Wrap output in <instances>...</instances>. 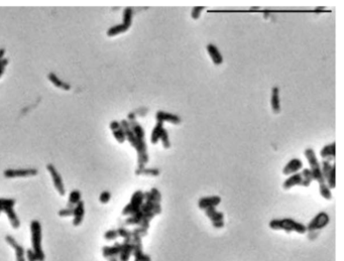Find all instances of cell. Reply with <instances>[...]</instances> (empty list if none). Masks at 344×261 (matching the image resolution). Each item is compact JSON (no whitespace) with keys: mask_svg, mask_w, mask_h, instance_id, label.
I'll return each instance as SVG.
<instances>
[{"mask_svg":"<svg viewBox=\"0 0 344 261\" xmlns=\"http://www.w3.org/2000/svg\"><path fill=\"white\" fill-rule=\"evenodd\" d=\"M269 226L273 230H284L287 233L297 232L299 234H305L307 228L304 224H302L291 218L284 219H274L269 223Z\"/></svg>","mask_w":344,"mask_h":261,"instance_id":"cell-1","label":"cell"},{"mask_svg":"<svg viewBox=\"0 0 344 261\" xmlns=\"http://www.w3.org/2000/svg\"><path fill=\"white\" fill-rule=\"evenodd\" d=\"M31 250L36 255L38 261H45V253L42 247L43 232L42 225L37 220H32L31 222Z\"/></svg>","mask_w":344,"mask_h":261,"instance_id":"cell-2","label":"cell"},{"mask_svg":"<svg viewBox=\"0 0 344 261\" xmlns=\"http://www.w3.org/2000/svg\"><path fill=\"white\" fill-rule=\"evenodd\" d=\"M305 156H306L308 163L310 165L309 170L311 171L313 180H316V182L319 183V185L325 184V179H324V177H323V174L321 172V167H320V164L318 162V158L315 154V151L312 148H307L305 150Z\"/></svg>","mask_w":344,"mask_h":261,"instance_id":"cell-3","label":"cell"},{"mask_svg":"<svg viewBox=\"0 0 344 261\" xmlns=\"http://www.w3.org/2000/svg\"><path fill=\"white\" fill-rule=\"evenodd\" d=\"M144 203H145V195H144V193L141 192V191H136L132 195L129 204H127L125 207V209L123 211V215L130 217V216L136 214L140 210V207Z\"/></svg>","mask_w":344,"mask_h":261,"instance_id":"cell-4","label":"cell"},{"mask_svg":"<svg viewBox=\"0 0 344 261\" xmlns=\"http://www.w3.org/2000/svg\"><path fill=\"white\" fill-rule=\"evenodd\" d=\"M330 222V217L326 212L318 213L306 226L308 232H314L317 230H321L325 228Z\"/></svg>","mask_w":344,"mask_h":261,"instance_id":"cell-5","label":"cell"},{"mask_svg":"<svg viewBox=\"0 0 344 261\" xmlns=\"http://www.w3.org/2000/svg\"><path fill=\"white\" fill-rule=\"evenodd\" d=\"M47 170H48V172L50 173V174H51V176L53 178L54 186H55L57 192L61 196H65L66 190H65V186H64V183H63L62 176H61V174H59V172L55 169V167L53 165H48L47 166Z\"/></svg>","mask_w":344,"mask_h":261,"instance_id":"cell-6","label":"cell"},{"mask_svg":"<svg viewBox=\"0 0 344 261\" xmlns=\"http://www.w3.org/2000/svg\"><path fill=\"white\" fill-rule=\"evenodd\" d=\"M38 173L35 169H18V170H12L8 169L3 172V175L6 178H15V177H28V176H33L36 175Z\"/></svg>","mask_w":344,"mask_h":261,"instance_id":"cell-7","label":"cell"},{"mask_svg":"<svg viewBox=\"0 0 344 261\" xmlns=\"http://www.w3.org/2000/svg\"><path fill=\"white\" fill-rule=\"evenodd\" d=\"M221 203V198L219 196H211L201 198L198 202V207L201 210H206L208 208H216Z\"/></svg>","mask_w":344,"mask_h":261,"instance_id":"cell-8","label":"cell"},{"mask_svg":"<svg viewBox=\"0 0 344 261\" xmlns=\"http://www.w3.org/2000/svg\"><path fill=\"white\" fill-rule=\"evenodd\" d=\"M156 121H161V122H170L172 124H180L181 123V118L178 115L169 113V112H164V111H157L156 113Z\"/></svg>","mask_w":344,"mask_h":261,"instance_id":"cell-9","label":"cell"},{"mask_svg":"<svg viewBox=\"0 0 344 261\" xmlns=\"http://www.w3.org/2000/svg\"><path fill=\"white\" fill-rule=\"evenodd\" d=\"M295 186H302V187L306 188L304 180H303V177H302L301 174H299V173H296V174H292L291 176H289L285 180L284 184H282V188H284L285 190H290L291 188H293Z\"/></svg>","mask_w":344,"mask_h":261,"instance_id":"cell-10","label":"cell"},{"mask_svg":"<svg viewBox=\"0 0 344 261\" xmlns=\"http://www.w3.org/2000/svg\"><path fill=\"white\" fill-rule=\"evenodd\" d=\"M5 241H6V243L10 247H12L14 249L16 259H20V258H25L26 257V249L22 245H20L12 236H10V235L5 236Z\"/></svg>","mask_w":344,"mask_h":261,"instance_id":"cell-11","label":"cell"},{"mask_svg":"<svg viewBox=\"0 0 344 261\" xmlns=\"http://www.w3.org/2000/svg\"><path fill=\"white\" fill-rule=\"evenodd\" d=\"M302 168H303L302 160L299 158H293L285 166V168L282 169V174H284L285 175L294 174L298 173Z\"/></svg>","mask_w":344,"mask_h":261,"instance_id":"cell-12","label":"cell"},{"mask_svg":"<svg viewBox=\"0 0 344 261\" xmlns=\"http://www.w3.org/2000/svg\"><path fill=\"white\" fill-rule=\"evenodd\" d=\"M84 215H85V207H84V202L83 201H81L79 202L76 207L74 208V214H73V225L74 226H79L81 223L83 222L84 219Z\"/></svg>","mask_w":344,"mask_h":261,"instance_id":"cell-13","label":"cell"},{"mask_svg":"<svg viewBox=\"0 0 344 261\" xmlns=\"http://www.w3.org/2000/svg\"><path fill=\"white\" fill-rule=\"evenodd\" d=\"M133 251V244L130 241H124V243H121V250L119 253V261H128L130 256L132 255Z\"/></svg>","mask_w":344,"mask_h":261,"instance_id":"cell-14","label":"cell"},{"mask_svg":"<svg viewBox=\"0 0 344 261\" xmlns=\"http://www.w3.org/2000/svg\"><path fill=\"white\" fill-rule=\"evenodd\" d=\"M206 50L212 59V62L215 66H219L221 65L222 63H223V57H222V55L220 54L218 48L213 45V44H208L206 46Z\"/></svg>","mask_w":344,"mask_h":261,"instance_id":"cell-15","label":"cell"},{"mask_svg":"<svg viewBox=\"0 0 344 261\" xmlns=\"http://www.w3.org/2000/svg\"><path fill=\"white\" fill-rule=\"evenodd\" d=\"M110 129L112 130L113 132V136L115 137V139L117 140V142L119 144H124L125 140H126V137H125V133L123 129V127H121V124L117 121H112L110 123Z\"/></svg>","mask_w":344,"mask_h":261,"instance_id":"cell-16","label":"cell"},{"mask_svg":"<svg viewBox=\"0 0 344 261\" xmlns=\"http://www.w3.org/2000/svg\"><path fill=\"white\" fill-rule=\"evenodd\" d=\"M271 106L273 112L279 114L281 112V102H280V91L278 87H274L271 95Z\"/></svg>","mask_w":344,"mask_h":261,"instance_id":"cell-17","label":"cell"},{"mask_svg":"<svg viewBox=\"0 0 344 261\" xmlns=\"http://www.w3.org/2000/svg\"><path fill=\"white\" fill-rule=\"evenodd\" d=\"M13 208L14 207H7V208H5L4 213L6 214L12 228L13 229H18L20 227V220H19L18 216L16 215V213H15Z\"/></svg>","mask_w":344,"mask_h":261,"instance_id":"cell-18","label":"cell"},{"mask_svg":"<svg viewBox=\"0 0 344 261\" xmlns=\"http://www.w3.org/2000/svg\"><path fill=\"white\" fill-rule=\"evenodd\" d=\"M321 157L323 160H333L335 158V144L332 143L331 145H327L322 148L320 152Z\"/></svg>","mask_w":344,"mask_h":261,"instance_id":"cell-19","label":"cell"},{"mask_svg":"<svg viewBox=\"0 0 344 261\" xmlns=\"http://www.w3.org/2000/svg\"><path fill=\"white\" fill-rule=\"evenodd\" d=\"M121 250V243L116 242L112 246H105L102 248V253L105 258H110V257H117L120 253Z\"/></svg>","mask_w":344,"mask_h":261,"instance_id":"cell-20","label":"cell"},{"mask_svg":"<svg viewBox=\"0 0 344 261\" xmlns=\"http://www.w3.org/2000/svg\"><path fill=\"white\" fill-rule=\"evenodd\" d=\"M205 211L206 216L211 220L212 223L220 222V221H224V215L223 213L218 212L215 208H208Z\"/></svg>","mask_w":344,"mask_h":261,"instance_id":"cell-21","label":"cell"},{"mask_svg":"<svg viewBox=\"0 0 344 261\" xmlns=\"http://www.w3.org/2000/svg\"><path fill=\"white\" fill-rule=\"evenodd\" d=\"M164 130V122L161 121H156L155 128L153 129L152 135H151V143L153 145H156L158 143V140L160 138V134Z\"/></svg>","mask_w":344,"mask_h":261,"instance_id":"cell-22","label":"cell"},{"mask_svg":"<svg viewBox=\"0 0 344 261\" xmlns=\"http://www.w3.org/2000/svg\"><path fill=\"white\" fill-rule=\"evenodd\" d=\"M48 79L50 80V81L58 88L60 89H62V90H65V91H69L71 89V86L63 81H61L60 78H58V76H56L54 73H50L48 75Z\"/></svg>","mask_w":344,"mask_h":261,"instance_id":"cell-23","label":"cell"},{"mask_svg":"<svg viewBox=\"0 0 344 261\" xmlns=\"http://www.w3.org/2000/svg\"><path fill=\"white\" fill-rule=\"evenodd\" d=\"M81 202V193L78 190H74L70 193L69 196V202H68V208H75L76 205Z\"/></svg>","mask_w":344,"mask_h":261,"instance_id":"cell-24","label":"cell"},{"mask_svg":"<svg viewBox=\"0 0 344 261\" xmlns=\"http://www.w3.org/2000/svg\"><path fill=\"white\" fill-rule=\"evenodd\" d=\"M128 29H129V28H127V27H126L125 25H124V24L117 25V26L112 27V28H110V29H108L107 35L110 36V37H111V36H115V35H118V34H120V33H124V32L127 31Z\"/></svg>","mask_w":344,"mask_h":261,"instance_id":"cell-25","label":"cell"},{"mask_svg":"<svg viewBox=\"0 0 344 261\" xmlns=\"http://www.w3.org/2000/svg\"><path fill=\"white\" fill-rule=\"evenodd\" d=\"M335 166L334 165H331L330 162H328V160H323L322 164H321V172H322V174H323V177H324L325 179V182H326V179L328 178L329 174H331L333 168Z\"/></svg>","mask_w":344,"mask_h":261,"instance_id":"cell-26","label":"cell"},{"mask_svg":"<svg viewBox=\"0 0 344 261\" xmlns=\"http://www.w3.org/2000/svg\"><path fill=\"white\" fill-rule=\"evenodd\" d=\"M124 25H125L127 28L131 27L132 24V9L130 7H126L124 11V16H123Z\"/></svg>","mask_w":344,"mask_h":261,"instance_id":"cell-27","label":"cell"},{"mask_svg":"<svg viewBox=\"0 0 344 261\" xmlns=\"http://www.w3.org/2000/svg\"><path fill=\"white\" fill-rule=\"evenodd\" d=\"M319 192H320V195L324 199H326V200H331L332 199L331 189L326 184L319 185Z\"/></svg>","mask_w":344,"mask_h":261,"instance_id":"cell-28","label":"cell"},{"mask_svg":"<svg viewBox=\"0 0 344 261\" xmlns=\"http://www.w3.org/2000/svg\"><path fill=\"white\" fill-rule=\"evenodd\" d=\"M136 174H144V175H153V176H156L159 174V171L156 169H147V168H143V169H137L135 172Z\"/></svg>","mask_w":344,"mask_h":261,"instance_id":"cell-29","label":"cell"},{"mask_svg":"<svg viewBox=\"0 0 344 261\" xmlns=\"http://www.w3.org/2000/svg\"><path fill=\"white\" fill-rule=\"evenodd\" d=\"M301 175H302V177H303V180H304V183H305L306 188H307V187H309V186H310V184L312 183V180H313L311 171H310L309 169H304V170L302 171Z\"/></svg>","mask_w":344,"mask_h":261,"instance_id":"cell-30","label":"cell"},{"mask_svg":"<svg viewBox=\"0 0 344 261\" xmlns=\"http://www.w3.org/2000/svg\"><path fill=\"white\" fill-rule=\"evenodd\" d=\"M15 200L13 199H0V213L4 212L7 207H14Z\"/></svg>","mask_w":344,"mask_h":261,"instance_id":"cell-31","label":"cell"},{"mask_svg":"<svg viewBox=\"0 0 344 261\" xmlns=\"http://www.w3.org/2000/svg\"><path fill=\"white\" fill-rule=\"evenodd\" d=\"M117 233H118V237H123L125 241H130L132 239L131 231H129L125 228H118Z\"/></svg>","mask_w":344,"mask_h":261,"instance_id":"cell-32","label":"cell"},{"mask_svg":"<svg viewBox=\"0 0 344 261\" xmlns=\"http://www.w3.org/2000/svg\"><path fill=\"white\" fill-rule=\"evenodd\" d=\"M159 139L161 140V144H163L164 148L168 149V148L171 147V143H170V139H169V133H168V131L165 128H164L163 132H161Z\"/></svg>","mask_w":344,"mask_h":261,"instance_id":"cell-33","label":"cell"},{"mask_svg":"<svg viewBox=\"0 0 344 261\" xmlns=\"http://www.w3.org/2000/svg\"><path fill=\"white\" fill-rule=\"evenodd\" d=\"M204 9H205V7H203V6H196V7H193L192 12H191L192 18L195 19V21H196V19H199V17H200V15H201L202 11H203Z\"/></svg>","mask_w":344,"mask_h":261,"instance_id":"cell-34","label":"cell"},{"mask_svg":"<svg viewBox=\"0 0 344 261\" xmlns=\"http://www.w3.org/2000/svg\"><path fill=\"white\" fill-rule=\"evenodd\" d=\"M110 199H111V194L108 191L102 192V193H101L100 197H99V201L102 204H107L110 201Z\"/></svg>","mask_w":344,"mask_h":261,"instance_id":"cell-35","label":"cell"},{"mask_svg":"<svg viewBox=\"0 0 344 261\" xmlns=\"http://www.w3.org/2000/svg\"><path fill=\"white\" fill-rule=\"evenodd\" d=\"M118 237V233L117 230H108L105 234H104V238L108 241H112L115 240Z\"/></svg>","mask_w":344,"mask_h":261,"instance_id":"cell-36","label":"cell"},{"mask_svg":"<svg viewBox=\"0 0 344 261\" xmlns=\"http://www.w3.org/2000/svg\"><path fill=\"white\" fill-rule=\"evenodd\" d=\"M74 214V208H65L62 209L59 212V216L60 217H69V216H73Z\"/></svg>","mask_w":344,"mask_h":261,"instance_id":"cell-37","label":"cell"},{"mask_svg":"<svg viewBox=\"0 0 344 261\" xmlns=\"http://www.w3.org/2000/svg\"><path fill=\"white\" fill-rule=\"evenodd\" d=\"M150 192H151L152 196L154 197V199H155L156 202V203H160V201H161V195H160L159 191H158L157 189H156V188H153Z\"/></svg>","mask_w":344,"mask_h":261,"instance_id":"cell-38","label":"cell"},{"mask_svg":"<svg viewBox=\"0 0 344 261\" xmlns=\"http://www.w3.org/2000/svg\"><path fill=\"white\" fill-rule=\"evenodd\" d=\"M26 256H27L28 261H38L36 255L33 253V251L31 249H28L26 251Z\"/></svg>","mask_w":344,"mask_h":261,"instance_id":"cell-39","label":"cell"},{"mask_svg":"<svg viewBox=\"0 0 344 261\" xmlns=\"http://www.w3.org/2000/svg\"><path fill=\"white\" fill-rule=\"evenodd\" d=\"M213 227L214 228H217V229H220V228H223L224 227V221H220V222H215V223H212Z\"/></svg>","mask_w":344,"mask_h":261,"instance_id":"cell-40","label":"cell"},{"mask_svg":"<svg viewBox=\"0 0 344 261\" xmlns=\"http://www.w3.org/2000/svg\"><path fill=\"white\" fill-rule=\"evenodd\" d=\"M108 259H109V261H119V259L117 257H110Z\"/></svg>","mask_w":344,"mask_h":261,"instance_id":"cell-41","label":"cell"},{"mask_svg":"<svg viewBox=\"0 0 344 261\" xmlns=\"http://www.w3.org/2000/svg\"><path fill=\"white\" fill-rule=\"evenodd\" d=\"M16 261H27L26 257L25 258H20V259H16Z\"/></svg>","mask_w":344,"mask_h":261,"instance_id":"cell-42","label":"cell"}]
</instances>
